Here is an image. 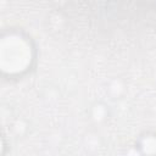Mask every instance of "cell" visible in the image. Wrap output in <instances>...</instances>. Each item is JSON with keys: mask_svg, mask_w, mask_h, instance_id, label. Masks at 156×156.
I'll list each match as a JSON object with an SVG mask.
<instances>
[{"mask_svg": "<svg viewBox=\"0 0 156 156\" xmlns=\"http://www.w3.org/2000/svg\"><path fill=\"white\" fill-rule=\"evenodd\" d=\"M32 61L29 43L20 35L10 34L0 41V67L6 73H20Z\"/></svg>", "mask_w": 156, "mask_h": 156, "instance_id": "1", "label": "cell"}, {"mask_svg": "<svg viewBox=\"0 0 156 156\" xmlns=\"http://www.w3.org/2000/svg\"><path fill=\"white\" fill-rule=\"evenodd\" d=\"M143 149L145 152L147 154H151V152H155L156 151V140L154 138H146L144 141H143Z\"/></svg>", "mask_w": 156, "mask_h": 156, "instance_id": "2", "label": "cell"}]
</instances>
